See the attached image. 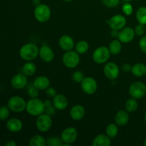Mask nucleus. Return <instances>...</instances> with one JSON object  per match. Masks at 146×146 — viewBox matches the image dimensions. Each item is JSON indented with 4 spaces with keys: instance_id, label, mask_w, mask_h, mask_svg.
Segmentation results:
<instances>
[{
    "instance_id": "20e7f679",
    "label": "nucleus",
    "mask_w": 146,
    "mask_h": 146,
    "mask_svg": "<svg viewBox=\"0 0 146 146\" xmlns=\"http://www.w3.org/2000/svg\"><path fill=\"white\" fill-rule=\"evenodd\" d=\"M53 121L51 115L46 113L38 115L36 120V126L41 133L48 132L52 127Z\"/></svg>"
},
{
    "instance_id": "f257e3e1",
    "label": "nucleus",
    "mask_w": 146,
    "mask_h": 146,
    "mask_svg": "<svg viewBox=\"0 0 146 146\" xmlns=\"http://www.w3.org/2000/svg\"><path fill=\"white\" fill-rule=\"evenodd\" d=\"M39 48L34 43H27L19 49V56L26 61H34L38 56Z\"/></svg>"
},
{
    "instance_id": "0eeeda50",
    "label": "nucleus",
    "mask_w": 146,
    "mask_h": 146,
    "mask_svg": "<svg viewBox=\"0 0 146 146\" xmlns=\"http://www.w3.org/2000/svg\"><path fill=\"white\" fill-rule=\"evenodd\" d=\"M27 102L22 97L14 96L11 97L7 102V106L10 111L14 113H21L26 110Z\"/></svg>"
},
{
    "instance_id": "dca6fc26",
    "label": "nucleus",
    "mask_w": 146,
    "mask_h": 146,
    "mask_svg": "<svg viewBox=\"0 0 146 146\" xmlns=\"http://www.w3.org/2000/svg\"><path fill=\"white\" fill-rule=\"evenodd\" d=\"M60 48L65 51H71L75 47V42L74 38L68 35H63L58 40Z\"/></svg>"
},
{
    "instance_id": "c03bdc74",
    "label": "nucleus",
    "mask_w": 146,
    "mask_h": 146,
    "mask_svg": "<svg viewBox=\"0 0 146 146\" xmlns=\"http://www.w3.org/2000/svg\"><path fill=\"white\" fill-rule=\"evenodd\" d=\"M6 146H16L17 145V143L14 141H9L8 142L6 143Z\"/></svg>"
},
{
    "instance_id": "5701e85b",
    "label": "nucleus",
    "mask_w": 146,
    "mask_h": 146,
    "mask_svg": "<svg viewBox=\"0 0 146 146\" xmlns=\"http://www.w3.org/2000/svg\"><path fill=\"white\" fill-rule=\"evenodd\" d=\"M131 73L137 77H142L146 74V65L143 63H137L132 66Z\"/></svg>"
},
{
    "instance_id": "c9c22d12",
    "label": "nucleus",
    "mask_w": 146,
    "mask_h": 146,
    "mask_svg": "<svg viewBox=\"0 0 146 146\" xmlns=\"http://www.w3.org/2000/svg\"><path fill=\"white\" fill-rule=\"evenodd\" d=\"M122 10L125 15H131L133 12V6L130 4V2H125L122 6Z\"/></svg>"
},
{
    "instance_id": "a211bd4d",
    "label": "nucleus",
    "mask_w": 146,
    "mask_h": 146,
    "mask_svg": "<svg viewBox=\"0 0 146 146\" xmlns=\"http://www.w3.org/2000/svg\"><path fill=\"white\" fill-rule=\"evenodd\" d=\"M85 108L79 104L74 106L70 111V116H71V119L76 121H81V119H83L84 117L85 116Z\"/></svg>"
},
{
    "instance_id": "f03ea898",
    "label": "nucleus",
    "mask_w": 146,
    "mask_h": 146,
    "mask_svg": "<svg viewBox=\"0 0 146 146\" xmlns=\"http://www.w3.org/2000/svg\"><path fill=\"white\" fill-rule=\"evenodd\" d=\"M45 106L44 101L38 98H31L27 102L26 111L27 113L32 116H38L44 113L45 111Z\"/></svg>"
},
{
    "instance_id": "4c0bfd02",
    "label": "nucleus",
    "mask_w": 146,
    "mask_h": 146,
    "mask_svg": "<svg viewBox=\"0 0 146 146\" xmlns=\"http://www.w3.org/2000/svg\"><path fill=\"white\" fill-rule=\"evenodd\" d=\"M139 47L143 52L146 54V36H143L140 38Z\"/></svg>"
},
{
    "instance_id": "f8f14e48",
    "label": "nucleus",
    "mask_w": 146,
    "mask_h": 146,
    "mask_svg": "<svg viewBox=\"0 0 146 146\" xmlns=\"http://www.w3.org/2000/svg\"><path fill=\"white\" fill-rule=\"evenodd\" d=\"M104 72L106 78L110 80H115L119 76L120 69L116 64L113 62H108L104 68Z\"/></svg>"
},
{
    "instance_id": "a19ab883",
    "label": "nucleus",
    "mask_w": 146,
    "mask_h": 146,
    "mask_svg": "<svg viewBox=\"0 0 146 146\" xmlns=\"http://www.w3.org/2000/svg\"><path fill=\"white\" fill-rule=\"evenodd\" d=\"M131 68H132V66H131L128 64H123V65L122 66L123 71H124V72H125V73L131 72Z\"/></svg>"
},
{
    "instance_id": "a878e982",
    "label": "nucleus",
    "mask_w": 146,
    "mask_h": 146,
    "mask_svg": "<svg viewBox=\"0 0 146 146\" xmlns=\"http://www.w3.org/2000/svg\"><path fill=\"white\" fill-rule=\"evenodd\" d=\"M74 48H75V51L78 54H86L89 49V44L85 40H81L75 44Z\"/></svg>"
},
{
    "instance_id": "1a4fd4ad",
    "label": "nucleus",
    "mask_w": 146,
    "mask_h": 146,
    "mask_svg": "<svg viewBox=\"0 0 146 146\" xmlns=\"http://www.w3.org/2000/svg\"><path fill=\"white\" fill-rule=\"evenodd\" d=\"M128 93L131 98L141 99L146 94V86L141 81H135L130 86Z\"/></svg>"
},
{
    "instance_id": "b1692460",
    "label": "nucleus",
    "mask_w": 146,
    "mask_h": 146,
    "mask_svg": "<svg viewBox=\"0 0 146 146\" xmlns=\"http://www.w3.org/2000/svg\"><path fill=\"white\" fill-rule=\"evenodd\" d=\"M36 71V66L35 64L31 61H27L22 66V73L24 75L28 76H31Z\"/></svg>"
},
{
    "instance_id": "58836bf2",
    "label": "nucleus",
    "mask_w": 146,
    "mask_h": 146,
    "mask_svg": "<svg viewBox=\"0 0 146 146\" xmlns=\"http://www.w3.org/2000/svg\"><path fill=\"white\" fill-rule=\"evenodd\" d=\"M46 94L47 96L49 97V98H54V97L57 94L55 88L50 86L46 90Z\"/></svg>"
},
{
    "instance_id": "f3484780",
    "label": "nucleus",
    "mask_w": 146,
    "mask_h": 146,
    "mask_svg": "<svg viewBox=\"0 0 146 146\" xmlns=\"http://www.w3.org/2000/svg\"><path fill=\"white\" fill-rule=\"evenodd\" d=\"M53 106L56 108V109L62 111L66 109L68 106V101L66 97L64 95L61 94H56L55 96L53 98Z\"/></svg>"
},
{
    "instance_id": "f704fd0d",
    "label": "nucleus",
    "mask_w": 146,
    "mask_h": 146,
    "mask_svg": "<svg viewBox=\"0 0 146 146\" xmlns=\"http://www.w3.org/2000/svg\"><path fill=\"white\" fill-rule=\"evenodd\" d=\"M134 31H135V35L138 36H143V34H145V32L146 31L145 25L141 24H138V25L135 27V29H134Z\"/></svg>"
},
{
    "instance_id": "c756f323",
    "label": "nucleus",
    "mask_w": 146,
    "mask_h": 146,
    "mask_svg": "<svg viewBox=\"0 0 146 146\" xmlns=\"http://www.w3.org/2000/svg\"><path fill=\"white\" fill-rule=\"evenodd\" d=\"M136 19L138 23L146 25V7H141L136 11Z\"/></svg>"
},
{
    "instance_id": "ddd939ff",
    "label": "nucleus",
    "mask_w": 146,
    "mask_h": 146,
    "mask_svg": "<svg viewBox=\"0 0 146 146\" xmlns=\"http://www.w3.org/2000/svg\"><path fill=\"white\" fill-rule=\"evenodd\" d=\"M135 34L133 29L131 27H124L119 31L118 36V39L123 44H128L131 42L135 37Z\"/></svg>"
},
{
    "instance_id": "9d476101",
    "label": "nucleus",
    "mask_w": 146,
    "mask_h": 146,
    "mask_svg": "<svg viewBox=\"0 0 146 146\" xmlns=\"http://www.w3.org/2000/svg\"><path fill=\"white\" fill-rule=\"evenodd\" d=\"M81 86L82 91L88 95H92L96 92L98 89V84L96 79L93 77L87 76L84 78L81 83Z\"/></svg>"
},
{
    "instance_id": "c85d7f7f",
    "label": "nucleus",
    "mask_w": 146,
    "mask_h": 146,
    "mask_svg": "<svg viewBox=\"0 0 146 146\" xmlns=\"http://www.w3.org/2000/svg\"><path fill=\"white\" fill-rule=\"evenodd\" d=\"M46 145V141L40 135H34L29 141L30 146H44Z\"/></svg>"
},
{
    "instance_id": "ea45409f",
    "label": "nucleus",
    "mask_w": 146,
    "mask_h": 146,
    "mask_svg": "<svg viewBox=\"0 0 146 146\" xmlns=\"http://www.w3.org/2000/svg\"><path fill=\"white\" fill-rule=\"evenodd\" d=\"M55 112H56V108L54 106H51L46 107V108H45V111H44V113H47L48 115H51V116L54 115V114H55Z\"/></svg>"
},
{
    "instance_id": "6ab92c4d",
    "label": "nucleus",
    "mask_w": 146,
    "mask_h": 146,
    "mask_svg": "<svg viewBox=\"0 0 146 146\" xmlns=\"http://www.w3.org/2000/svg\"><path fill=\"white\" fill-rule=\"evenodd\" d=\"M130 116L126 110H120L115 115L114 121L118 126H124L129 122Z\"/></svg>"
},
{
    "instance_id": "72a5a7b5",
    "label": "nucleus",
    "mask_w": 146,
    "mask_h": 146,
    "mask_svg": "<svg viewBox=\"0 0 146 146\" xmlns=\"http://www.w3.org/2000/svg\"><path fill=\"white\" fill-rule=\"evenodd\" d=\"M121 0H102L104 6L108 8H114L119 4Z\"/></svg>"
},
{
    "instance_id": "79ce46f5",
    "label": "nucleus",
    "mask_w": 146,
    "mask_h": 146,
    "mask_svg": "<svg viewBox=\"0 0 146 146\" xmlns=\"http://www.w3.org/2000/svg\"><path fill=\"white\" fill-rule=\"evenodd\" d=\"M118 34H119V31H118V30L111 29V35L112 37H113V38H118Z\"/></svg>"
},
{
    "instance_id": "6e6552de",
    "label": "nucleus",
    "mask_w": 146,
    "mask_h": 146,
    "mask_svg": "<svg viewBox=\"0 0 146 146\" xmlns=\"http://www.w3.org/2000/svg\"><path fill=\"white\" fill-rule=\"evenodd\" d=\"M78 138V131L74 127H67L62 131L61 138L64 142L62 146H71Z\"/></svg>"
},
{
    "instance_id": "09e8293b",
    "label": "nucleus",
    "mask_w": 146,
    "mask_h": 146,
    "mask_svg": "<svg viewBox=\"0 0 146 146\" xmlns=\"http://www.w3.org/2000/svg\"><path fill=\"white\" fill-rule=\"evenodd\" d=\"M144 118H145V122H146V112H145V117H144Z\"/></svg>"
},
{
    "instance_id": "473e14b6",
    "label": "nucleus",
    "mask_w": 146,
    "mask_h": 146,
    "mask_svg": "<svg viewBox=\"0 0 146 146\" xmlns=\"http://www.w3.org/2000/svg\"><path fill=\"white\" fill-rule=\"evenodd\" d=\"M84 78H85V76H84V73L81 71H76L72 74V80L74 82L78 83V84H79V83L81 84Z\"/></svg>"
},
{
    "instance_id": "7c9ffc66",
    "label": "nucleus",
    "mask_w": 146,
    "mask_h": 146,
    "mask_svg": "<svg viewBox=\"0 0 146 146\" xmlns=\"http://www.w3.org/2000/svg\"><path fill=\"white\" fill-rule=\"evenodd\" d=\"M64 142L61 138L56 137H51L46 140V145L48 146H62Z\"/></svg>"
},
{
    "instance_id": "39448f33",
    "label": "nucleus",
    "mask_w": 146,
    "mask_h": 146,
    "mask_svg": "<svg viewBox=\"0 0 146 146\" xmlns=\"http://www.w3.org/2000/svg\"><path fill=\"white\" fill-rule=\"evenodd\" d=\"M64 65L68 68H74L78 66L80 63V56L76 51H66L62 57Z\"/></svg>"
},
{
    "instance_id": "a18cd8bd",
    "label": "nucleus",
    "mask_w": 146,
    "mask_h": 146,
    "mask_svg": "<svg viewBox=\"0 0 146 146\" xmlns=\"http://www.w3.org/2000/svg\"><path fill=\"white\" fill-rule=\"evenodd\" d=\"M65 2H71L72 1H74V0H64Z\"/></svg>"
},
{
    "instance_id": "49530a36",
    "label": "nucleus",
    "mask_w": 146,
    "mask_h": 146,
    "mask_svg": "<svg viewBox=\"0 0 146 146\" xmlns=\"http://www.w3.org/2000/svg\"><path fill=\"white\" fill-rule=\"evenodd\" d=\"M125 2H131V1H133V0H123Z\"/></svg>"
},
{
    "instance_id": "4be33fe9",
    "label": "nucleus",
    "mask_w": 146,
    "mask_h": 146,
    "mask_svg": "<svg viewBox=\"0 0 146 146\" xmlns=\"http://www.w3.org/2000/svg\"><path fill=\"white\" fill-rule=\"evenodd\" d=\"M112 143L111 138L106 134H99L93 141V146H110Z\"/></svg>"
},
{
    "instance_id": "393cba45",
    "label": "nucleus",
    "mask_w": 146,
    "mask_h": 146,
    "mask_svg": "<svg viewBox=\"0 0 146 146\" xmlns=\"http://www.w3.org/2000/svg\"><path fill=\"white\" fill-rule=\"evenodd\" d=\"M111 54L112 55H118L122 50V44L118 39H113L109 44L108 46Z\"/></svg>"
},
{
    "instance_id": "2eb2a0df",
    "label": "nucleus",
    "mask_w": 146,
    "mask_h": 146,
    "mask_svg": "<svg viewBox=\"0 0 146 146\" xmlns=\"http://www.w3.org/2000/svg\"><path fill=\"white\" fill-rule=\"evenodd\" d=\"M38 56L43 61L46 63H49L54 60V53L52 48L47 45H44L39 48Z\"/></svg>"
},
{
    "instance_id": "412c9836",
    "label": "nucleus",
    "mask_w": 146,
    "mask_h": 146,
    "mask_svg": "<svg viewBox=\"0 0 146 146\" xmlns=\"http://www.w3.org/2000/svg\"><path fill=\"white\" fill-rule=\"evenodd\" d=\"M6 127L8 131L12 133H18L21 131L23 128V123L20 119L17 118H12L8 120Z\"/></svg>"
},
{
    "instance_id": "37998d69",
    "label": "nucleus",
    "mask_w": 146,
    "mask_h": 146,
    "mask_svg": "<svg viewBox=\"0 0 146 146\" xmlns=\"http://www.w3.org/2000/svg\"><path fill=\"white\" fill-rule=\"evenodd\" d=\"M44 106H45L46 108V107H48V106H52V104H53L52 101L49 99L45 100V101H44Z\"/></svg>"
},
{
    "instance_id": "bb28decb",
    "label": "nucleus",
    "mask_w": 146,
    "mask_h": 146,
    "mask_svg": "<svg viewBox=\"0 0 146 146\" xmlns=\"http://www.w3.org/2000/svg\"><path fill=\"white\" fill-rule=\"evenodd\" d=\"M125 108L128 113H133L136 111L138 108V103L137 99L131 98L127 100L125 104Z\"/></svg>"
},
{
    "instance_id": "aec40b11",
    "label": "nucleus",
    "mask_w": 146,
    "mask_h": 146,
    "mask_svg": "<svg viewBox=\"0 0 146 146\" xmlns=\"http://www.w3.org/2000/svg\"><path fill=\"white\" fill-rule=\"evenodd\" d=\"M33 86L38 91H46L50 86V80L47 76H40L34 79Z\"/></svg>"
},
{
    "instance_id": "e433bc0d",
    "label": "nucleus",
    "mask_w": 146,
    "mask_h": 146,
    "mask_svg": "<svg viewBox=\"0 0 146 146\" xmlns=\"http://www.w3.org/2000/svg\"><path fill=\"white\" fill-rule=\"evenodd\" d=\"M38 91H38L36 88H35V87L33 86L32 87H31V88H29L28 94L31 98H37V96H38Z\"/></svg>"
},
{
    "instance_id": "9b49d317",
    "label": "nucleus",
    "mask_w": 146,
    "mask_h": 146,
    "mask_svg": "<svg viewBox=\"0 0 146 146\" xmlns=\"http://www.w3.org/2000/svg\"><path fill=\"white\" fill-rule=\"evenodd\" d=\"M106 23L111 29L120 31L125 27L127 24V20L125 16L121 15V14H116L111 17L109 19L106 20Z\"/></svg>"
},
{
    "instance_id": "4468645a",
    "label": "nucleus",
    "mask_w": 146,
    "mask_h": 146,
    "mask_svg": "<svg viewBox=\"0 0 146 146\" xmlns=\"http://www.w3.org/2000/svg\"><path fill=\"white\" fill-rule=\"evenodd\" d=\"M27 84H28L27 76L24 75L23 73L16 74L11 78V85L15 89H22L27 86Z\"/></svg>"
},
{
    "instance_id": "2f4dec72",
    "label": "nucleus",
    "mask_w": 146,
    "mask_h": 146,
    "mask_svg": "<svg viewBox=\"0 0 146 146\" xmlns=\"http://www.w3.org/2000/svg\"><path fill=\"white\" fill-rule=\"evenodd\" d=\"M10 109L7 106H2L0 107V120L6 121L9 117Z\"/></svg>"
},
{
    "instance_id": "cd10ccee",
    "label": "nucleus",
    "mask_w": 146,
    "mask_h": 146,
    "mask_svg": "<svg viewBox=\"0 0 146 146\" xmlns=\"http://www.w3.org/2000/svg\"><path fill=\"white\" fill-rule=\"evenodd\" d=\"M118 125L116 123L108 124L106 128V134L111 138H114L118 133Z\"/></svg>"
},
{
    "instance_id": "7ed1b4c3",
    "label": "nucleus",
    "mask_w": 146,
    "mask_h": 146,
    "mask_svg": "<svg viewBox=\"0 0 146 146\" xmlns=\"http://www.w3.org/2000/svg\"><path fill=\"white\" fill-rule=\"evenodd\" d=\"M34 17L40 23H45L51 18V11L48 5L45 4H39L34 9Z\"/></svg>"
},
{
    "instance_id": "de8ad7c7",
    "label": "nucleus",
    "mask_w": 146,
    "mask_h": 146,
    "mask_svg": "<svg viewBox=\"0 0 146 146\" xmlns=\"http://www.w3.org/2000/svg\"><path fill=\"white\" fill-rule=\"evenodd\" d=\"M143 145H144V146H146V139L145 140V141H144V142H143Z\"/></svg>"
},
{
    "instance_id": "423d86ee",
    "label": "nucleus",
    "mask_w": 146,
    "mask_h": 146,
    "mask_svg": "<svg viewBox=\"0 0 146 146\" xmlns=\"http://www.w3.org/2000/svg\"><path fill=\"white\" fill-rule=\"evenodd\" d=\"M111 56V52L108 47L99 46L94 50L92 55L93 61L98 64H105Z\"/></svg>"
}]
</instances>
